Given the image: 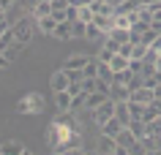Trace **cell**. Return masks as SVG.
<instances>
[{
    "label": "cell",
    "instance_id": "33",
    "mask_svg": "<svg viewBox=\"0 0 161 155\" xmlns=\"http://www.w3.org/2000/svg\"><path fill=\"white\" fill-rule=\"evenodd\" d=\"M115 54H118V52H115V49H109L107 44H101V49H98V54H96V57H98V60H101V63H109L112 57H115Z\"/></svg>",
    "mask_w": 161,
    "mask_h": 155
},
{
    "label": "cell",
    "instance_id": "41",
    "mask_svg": "<svg viewBox=\"0 0 161 155\" xmlns=\"http://www.w3.org/2000/svg\"><path fill=\"white\" fill-rule=\"evenodd\" d=\"M8 27H11V22H8V19H3V22H0V35L6 33V30H8Z\"/></svg>",
    "mask_w": 161,
    "mask_h": 155
},
{
    "label": "cell",
    "instance_id": "19",
    "mask_svg": "<svg viewBox=\"0 0 161 155\" xmlns=\"http://www.w3.org/2000/svg\"><path fill=\"white\" fill-rule=\"evenodd\" d=\"M85 38H90V41H98V44H101L104 38H107V33H104V30L96 25V22H87V33H85Z\"/></svg>",
    "mask_w": 161,
    "mask_h": 155
},
{
    "label": "cell",
    "instance_id": "17",
    "mask_svg": "<svg viewBox=\"0 0 161 155\" xmlns=\"http://www.w3.org/2000/svg\"><path fill=\"white\" fill-rule=\"evenodd\" d=\"M123 128H126V125H123V122H120L118 117H109V120H107V122L101 125V131H104V133H109V136H118V133H120Z\"/></svg>",
    "mask_w": 161,
    "mask_h": 155
},
{
    "label": "cell",
    "instance_id": "44",
    "mask_svg": "<svg viewBox=\"0 0 161 155\" xmlns=\"http://www.w3.org/2000/svg\"><path fill=\"white\" fill-rule=\"evenodd\" d=\"M156 71H161V52H158V60H156Z\"/></svg>",
    "mask_w": 161,
    "mask_h": 155
},
{
    "label": "cell",
    "instance_id": "14",
    "mask_svg": "<svg viewBox=\"0 0 161 155\" xmlns=\"http://www.w3.org/2000/svg\"><path fill=\"white\" fill-rule=\"evenodd\" d=\"M109 98H115V101H128V98H131V90H128L126 85L112 82V85H109Z\"/></svg>",
    "mask_w": 161,
    "mask_h": 155
},
{
    "label": "cell",
    "instance_id": "38",
    "mask_svg": "<svg viewBox=\"0 0 161 155\" xmlns=\"http://www.w3.org/2000/svg\"><path fill=\"white\" fill-rule=\"evenodd\" d=\"M66 71H68V68H66ZM68 79H71V82H82L85 74H82V71H68Z\"/></svg>",
    "mask_w": 161,
    "mask_h": 155
},
{
    "label": "cell",
    "instance_id": "18",
    "mask_svg": "<svg viewBox=\"0 0 161 155\" xmlns=\"http://www.w3.org/2000/svg\"><path fill=\"white\" fill-rule=\"evenodd\" d=\"M55 122H60V125H66V128H71V131H79V122L74 120V112H60L58 117H55Z\"/></svg>",
    "mask_w": 161,
    "mask_h": 155
},
{
    "label": "cell",
    "instance_id": "37",
    "mask_svg": "<svg viewBox=\"0 0 161 155\" xmlns=\"http://www.w3.org/2000/svg\"><path fill=\"white\" fill-rule=\"evenodd\" d=\"M71 6V0H52V11H66Z\"/></svg>",
    "mask_w": 161,
    "mask_h": 155
},
{
    "label": "cell",
    "instance_id": "35",
    "mask_svg": "<svg viewBox=\"0 0 161 155\" xmlns=\"http://www.w3.org/2000/svg\"><path fill=\"white\" fill-rule=\"evenodd\" d=\"M93 8L90 6H79V14H76V19H82V22H93Z\"/></svg>",
    "mask_w": 161,
    "mask_h": 155
},
{
    "label": "cell",
    "instance_id": "10",
    "mask_svg": "<svg viewBox=\"0 0 161 155\" xmlns=\"http://www.w3.org/2000/svg\"><path fill=\"white\" fill-rule=\"evenodd\" d=\"M90 8H93V14L109 17V14H115V3H112V0H93V3H90Z\"/></svg>",
    "mask_w": 161,
    "mask_h": 155
},
{
    "label": "cell",
    "instance_id": "6",
    "mask_svg": "<svg viewBox=\"0 0 161 155\" xmlns=\"http://www.w3.org/2000/svg\"><path fill=\"white\" fill-rule=\"evenodd\" d=\"M68 85H71V79H68V71L60 65L55 74H52L49 79V87H52V93H58V90H68Z\"/></svg>",
    "mask_w": 161,
    "mask_h": 155
},
{
    "label": "cell",
    "instance_id": "28",
    "mask_svg": "<svg viewBox=\"0 0 161 155\" xmlns=\"http://www.w3.org/2000/svg\"><path fill=\"white\" fill-rule=\"evenodd\" d=\"M14 112H17V114H33V106H30V101H27V95L14 103Z\"/></svg>",
    "mask_w": 161,
    "mask_h": 155
},
{
    "label": "cell",
    "instance_id": "20",
    "mask_svg": "<svg viewBox=\"0 0 161 155\" xmlns=\"http://www.w3.org/2000/svg\"><path fill=\"white\" fill-rule=\"evenodd\" d=\"M55 27H58V19L52 17V14H49V17H41V19H38V30H41V33L52 35V33H55Z\"/></svg>",
    "mask_w": 161,
    "mask_h": 155
},
{
    "label": "cell",
    "instance_id": "9",
    "mask_svg": "<svg viewBox=\"0 0 161 155\" xmlns=\"http://www.w3.org/2000/svg\"><path fill=\"white\" fill-rule=\"evenodd\" d=\"M131 101H139V103H153L156 101V90H153V87H139V90H134V93H131Z\"/></svg>",
    "mask_w": 161,
    "mask_h": 155
},
{
    "label": "cell",
    "instance_id": "25",
    "mask_svg": "<svg viewBox=\"0 0 161 155\" xmlns=\"http://www.w3.org/2000/svg\"><path fill=\"white\" fill-rule=\"evenodd\" d=\"M27 101H30V106H33V114L44 112V106H47V101H44L41 93H30V95H27Z\"/></svg>",
    "mask_w": 161,
    "mask_h": 155
},
{
    "label": "cell",
    "instance_id": "3",
    "mask_svg": "<svg viewBox=\"0 0 161 155\" xmlns=\"http://www.w3.org/2000/svg\"><path fill=\"white\" fill-rule=\"evenodd\" d=\"M115 98H107V101L101 103V106H96V109H90V117H93V122L96 125H98V128H101L104 122L109 120V117H115Z\"/></svg>",
    "mask_w": 161,
    "mask_h": 155
},
{
    "label": "cell",
    "instance_id": "4",
    "mask_svg": "<svg viewBox=\"0 0 161 155\" xmlns=\"http://www.w3.org/2000/svg\"><path fill=\"white\" fill-rule=\"evenodd\" d=\"M96 150L98 152H107V155H115V152H120V144H118V139L115 136H109V133H98V139H96Z\"/></svg>",
    "mask_w": 161,
    "mask_h": 155
},
{
    "label": "cell",
    "instance_id": "34",
    "mask_svg": "<svg viewBox=\"0 0 161 155\" xmlns=\"http://www.w3.org/2000/svg\"><path fill=\"white\" fill-rule=\"evenodd\" d=\"M158 35H161V33H156L153 27H147V30H145V33L139 35V41H142V44H147V46H153V41H156Z\"/></svg>",
    "mask_w": 161,
    "mask_h": 155
},
{
    "label": "cell",
    "instance_id": "11",
    "mask_svg": "<svg viewBox=\"0 0 161 155\" xmlns=\"http://www.w3.org/2000/svg\"><path fill=\"white\" fill-rule=\"evenodd\" d=\"M142 3H145V0H123V3H118V6H115V14H118V17H123V14L139 11V8H142Z\"/></svg>",
    "mask_w": 161,
    "mask_h": 155
},
{
    "label": "cell",
    "instance_id": "40",
    "mask_svg": "<svg viewBox=\"0 0 161 155\" xmlns=\"http://www.w3.org/2000/svg\"><path fill=\"white\" fill-rule=\"evenodd\" d=\"M90 3H93V0H71V6H76V8H79V6H90Z\"/></svg>",
    "mask_w": 161,
    "mask_h": 155
},
{
    "label": "cell",
    "instance_id": "7",
    "mask_svg": "<svg viewBox=\"0 0 161 155\" xmlns=\"http://www.w3.org/2000/svg\"><path fill=\"white\" fill-rule=\"evenodd\" d=\"M27 155V147L22 144V142H14V139H8V142H3L0 144V155Z\"/></svg>",
    "mask_w": 161,
    "mask_h": 155
},
{
    "label": "cell",
    "instance_id": "30",
    "mask_svg": "<svg viewBox=\"0 0 161 155\" xmlns=\"http://www.w3.org/2000/svg\"><path fill=\"white\" fill-rule=\"evenodd\" d=\"M11 44H14V25L8 27V30H6V33L0 35V52H6L11 46Z\"/></svg>",
    "mask_w": 161,
    "mask_h": 155
},
{
    "label": "cell",
    "instance_id": "31",
    "mask_svg": "<svg viewBox=\"0 0 161 155\" xmlns=\"http://www.w3.org/2000/svg\"><path fill=\"white\" fill-rule=\"evenodd\" d=\"M71 30H74V38H85V33H87V22H82V19H74V22H71Z\"/></svg>",
    "mask_w": 161,
    "mask_h": 155
},
{
    "label": "cell",
    "instance_id": "26",
    "mask_svg": "<svg viewBox=\"0 0 161 155\" xmlns=\"http://www.w3.org/2000/svg\"><path fill=\"white\" fill-rule=\"evenodd\" d=\"M25 46H27V44H22V41H17V38H14V44H11L8 49H6V57H8L11 63H14V60L19 57V54H22V49H25Z\"/></svg>",
    "mask_w": 161,
    "mask_h": 155
},
{
    "label": "cell",
    "instance_id": "23",
    "mask_svg": "<svg viewBox=\"0 0 161 155\" xmlns=\"http://www.w3.org/2000/svg\"><path fill=\"white\" fill-rule=\"evenodd\" d=\"M128 63H131V57H126V54H115V57H112L109 60V65H112V71H115V74H118V71H123V68H128Z\"/></svg>",
    "mask_w": 161,
    "mask_h": 155
},
{
    "label": "cell",
    "instance_id": "13",
    "mask_svg": "<svg viewBox=\"0 0 161 155\" xmlns=\"http://www.w3.org/2000/svg\"><path fill=\"white\" fill-rule=\"evenodd\" d=\"M55 38L58 41H68V38H74V30H71V19H66V22H58V27H55Z\"/></svg>",
    "mask_w": 161,
    "mask_h": 155
},
{
    "label": "cell",
    "instance_id": "24",
    "mask_svg": "<svg viewBox=\"0 0 161 155\" xmlns=\"http://www.w3.org/2000/svg\"><path fill=\"white\" fill-rule=\"evenodd\" d=\"M98 79H101V82H107V85H112V82H115V71H112L109 63H101V65H98Z\"/></svg>",
    "mask_w": 161,
    "mask_h": 155
},
{
    "label": "cell",
    "instance_id": "45",
    "mask_svg": "<svg viewBox=\"0 0 161 155\" xmlns=\"http://www.w3.org/2000/svg\"><path fill=\"white\" fill-rule=\"evenodd\" d=\"M112 3H115V6H118V3H123V0H112Z\"/></svg>",
    "mask_w": 161,
    "mask_h": 155
},
{
    "label": "cell",
    "instance_id": "22",
    "mask_svg": "<svg viewBox=\"0 0 161 155\" xmlns=\"http://www.w3.org/2000/svg\"><path fill=\"white\" fill-rule=\"evenodd\" d=\"M52 14V0H38V6L33 8V17L41 19V17H49Z\"/></svg>",
    "mask_w": 161,
    "mask_h": 155
},
{
    "label": "cell",
    "instance_id": "21",
    "mask_svg": "<svg viewBox=\"0 0 161 155\" xmlns=\"http://www.w3.org/2000/svg\"><path fill=\"white\" fill-rule=\"evenodd\" d=\"M139 147H142V152H158V136H147L139 139Z\"/></svg>",
    "mask_w": 161,
    "mask_h": 155
},
{
    "label": "cell",
    "instance_id": "32",
    "mask_svg": "<svg viewBox=\"0 0 161 155\" xmlns=\"http://www.w3.org/2000/svg\"><path fill=\"white\" fill-rule=\"evenodd\" d=\"M145 125H147V133H150V136H161V114L153 117V120H147Z\"/></svg>",
    "mask_w": 161,
    "mask_h": 155
},
{
    "label": "cell",
    "instance_id": "36",
    "mask_svg": "<svg viewBox=\"0 0 161 155\" xmlns=\"http://www.w3.org/2000/svg\"><path fill=\"white\" fill-rule=\"evenodd\" d=\"M150 27L156 30V33H161V8L153 11V22H150Z\"/></svg>",
    "mask_w": 161,
    "mask_h": 155
},
{
    "label": "cell",
    "instance_id": "15",
    "mask_svg": "<svg viewBox=\"0 0 161 155\" xmlns=\"http://www.w3.org/2000/svg\"><path fill=\"white\" fill-rule=\"evenodd\" d=\"M93 22H96L98 27H101L104 33H109L112 27H118V17H115V14H109V17H101V14H96V17H93Z\"/></svg>",
    "mask_w": 161,
    "mask_h": 155
},
{
    "label": "cell",
    "instance_id": "42",
    "mask_svg": "<svg viewBox=\"0 0 161 155\" xmlns=\"http://www.w3.org/2000/svg\"><path fill=\"white\" fill-rule=\"evenodd\" d=\"M153 49H158V52H161V35L156 38V41H153Z\"/></svg>",
    "mask_w": 161,
    "mask_h": 155
},
{
    "label": "cell",
    "instance_id": "39",
    "mask_svg": "<svg viewBox=\"0 0 161 155\" xmlns=\"http://www.w3.org/2000/svg\"><path fill=\"white\" fill-rule=\"evenodd\" d=\"M8 65H11V60L6 57V52H0V68H8Z\"/></svg>",
    "mask_w": 161,
    "mask_h": 155
},
{
    "label": "cell",
    "instance_id": "8",
    "mask_svg": "<svg viewBox=\"0 0 161 155\" xmlns=\"http://www.w3.org/2000/svg\"><path fill=\"white\" fill-rule=\"evenodd\" d=\"M71 101H74V95L68 93V90H58V93H55V106H58V112H71Z\"/></svg>",
    "mask_w": 161,
    "mask_h": 155
},
{
    "label": "cell",
    "instance_id": "29",
    "mask_svg": "<svg viewBox=\"0 0 161 155\" xmlns=\"http://www.w3.org/2000/svg\"><path fill=\"white\" fill-rule=\"evenodd\" d=\"M147 44H142V41H136L134 44V52H131V60H145V54H147Z\"/></svg>",
    "mask_w": 161,
    "mask_h": 155
},
{
    "label": "cell",
    "instance_id": "1",
    "mask_svg": "<svg viewBox=\"0 0 161 155\" xmlns=\"http://www.w3.org/2000/svg\"><path fill=\"white\" fill-rule=\"evenodd\" d=\"M36 30H38V19H36L33 14L14 22V38L22 41V44H30V41H33V33H36Z\"/></svg>",
    "mask_w": 161,
    "mask_h": 155
},
{
    "label": "cell",
    "instance_id": "27",
    "mask_svg": "<svg viewBox=\"0 0 161 155\" xmlns=\"http://www.w3.org/2000/svg\"><path fill=\"white\" fill-rule=\"evenodd\" d=\"M131 79H134V71L131 68H123V71H118V74H115V82H118V85H131Z\"/></svg>",
    "mask_w": 161,
    "mask_h": 155
},
{
    "label": "cell",
    "instance_id": "5",
    "mask_svg": "<svg viewBox=\"0 0 161 155\" xmlns=\"http://www.w3.org/2000/svg\"><path fill=\"white\" fill-rule=\"evenodd\" d=\"M76 150H82V133H79V131H71L66 136V142H63L55 152H76Z\"/></svg>",
    "mask_w": 161,
    "mask_h": 155
},
{
    "label": "cell",
    "instance_id": "16",
    "mask_svg": "<svg viewBox=\"0 0 161 155\" xmlns=\"http://www.w3.org/2000/svg\"><path fill=\"white\" fill-rule=\"evenodd\" d=\"M115 117H118L123 125H128V122H131V109H128V101H118V103H115Z\"/></svg>",
    "mask_w": 161,
    "mask_h": 155
},
{
    "label": "cell",
    "instance_id": "43",
    "mask_svg": "<svg viewBox=\"0 0 161 155\" xmlns=\"http://www.w3.org/2000/svg\"><path fill=\"white\" fill-rule=\"evenodd\" d=\"M156 98H161V82L156 85Z\"/></svg>",
    "mask_w": 161,
    "mask_h": 155
},
{
    "label": "cell",
    "instance_id": "2",
    "mask_svg": "<svg viewBox=\"0 0 161 155\" xmlns=\"http://www.w3.org/2000/svg\"><path fill=\"white\" fill-rule=\"evenodd\" d=\"M68 133H71V128H66V125H60V122L52 120L49 128H47V147H49V150H58V147L66 142Z\"/></svg>",
    "mask_w": 161,
    "mask_h": 155
},
{
    "label": "cell",
    "instance_id": "12",
    "mask_svg": "<svg viewBox=\"0 0 161 155\" xmlns=\"http://www.w3.org/2000/svg\"><path fill=\"white\" fill-rule=\"evenodd\" d=\"M87 60H90L87 54H71V57L63 63V68H68V71H82V68L87 65Z\"/></svg>",
    "mask_w": 161,
    "mask_h": 155
}]
</instances>
